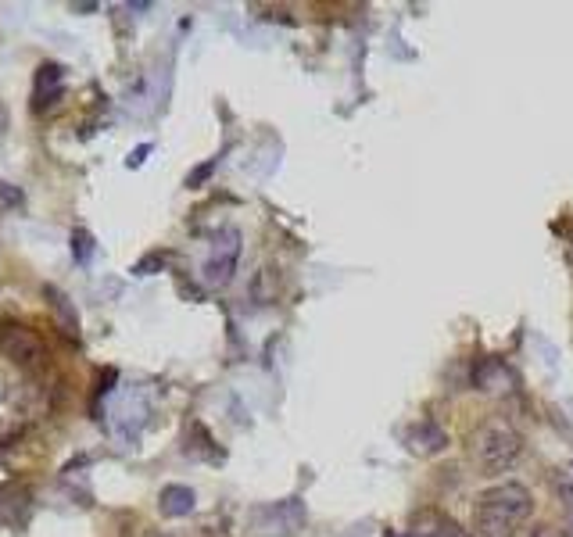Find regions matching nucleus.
Instances as JSON below:
<instances>
[{
    "label": "nucleus",
    "mask_w": 573,
    "mask_h": 537,
    "mask_svg": "<svg viewBox=\"0 0 573 537\" xmlns=\"http://www.w3.org/2000/svg\"><path fill=\"white\" fill-rule=\"evenodd\" d=\"M566 537H573V498L566 502Z\"/></svg>",
    "instance_id": "nucleus-12"
},
{
    "label": "nucleus",
    "mask_w": 573,
    "mask_h": 537,
    "mask_svg": "<svg viewBox=\"0 0 573 537\" xmlns=\"http://www.w3.org/2000/svg\"><path fill=\"white\" fill-rule=\"evenodd\" d=\"M470 455L484 477H505L523 455V434L505 416H491L473 430Z\"/></svg>",
    "instance_id": "nucleus-2"
},
{
    "label": "nucleus",
    "mask_w": 573,
    "mask_h": 537,
    "mask_svg": "<svg viewBox=\"0 0 573 537\" xmlns=\"http://www.w3.org/2000/svg\"><path fill=\"white\" fill-rule=\"evenodd\" d=\"M531 537H566V530H556V527H538Z\"/></svg>",
    "instance_id": "nucleus-11"
},
{
    "label": "nucleus",
    "mask_w": 573,
    "mask_h": 537,
    "mask_svg": "<svg viewBox=\"0 0 573 537\" xmlns=\"http://www.w3.org/2000/svg\"><path fill=\"white\" fill-rule=\"evenodd\" d=\"M197 505V495H194V487L187 484H169L158 495V512H162L165 520H180V516H190Z\"/></svg>",
    "instance_id": "nucleus-7"
},
{
    "label": "nucleus",
    "mask_w": 573,
    "mask_h": 537,
    "mask_svg": "<svg viewBox=\"0 0 573 537\" xmlns=\"http://www.w3.org/2000/svg\"><path fill=\"white\" fill-rule=\"evenodd\" d=\"M409 537H462L459 523L441 516V512H416L412 516V534Z\"/></svg>",
    "instance_id": "nucleus-8"
},
{
    "label": "nucleus",
    "mask_w": 573,
    "mask_h": 537,
    "mask_svg": "<svg viewBox=\"0 0 573 537\" xmlns=\"http://www.w3.org/2000/svg\"><path fill=\"white\" fill-rule=\"evenodd\" d=\"M237 262H240V233L237 230L215 233L212 248H208V258H205L208 287H226L230 276L237 273Z\"/></svg>",
    "instance_id": "nucleus-4"
},
{
    "label": "nucleus",
    "mask_w": 573,
    "mask_h": 537,
    "mask_svg": "<svg viewBox=\"0 0 573 537\" xmlns=\"http://www.w3.org/2000/svg\"><path fill=\"white\" fill-rule=\"evenodd\" d=\"M26 416V398H22V387L11 384L8 376L0 373V441L15 434V427Z\"/></svg>",
    "instance_id": "nucleus-6"
},
{
    "label": "nucleus",
    "mask_w": 573,
    "mask_h": 537,
    "mask_svg": "<svg viewBox=\"0 0 573 537\" xmlns=\"http://www.w3.org/2000/svg\"><path fill=\"white\" fill-rule=\"evenodd\" d=\"M402 537H405V534H402Z\"/></svg>",
    "instance_id": "nucleus-13"
},
{
    "label": "nucleus",
    "mask_w": 573,
    "mask_h": 537,
    "mask_svg": "<svg viewBox=\"0 0 573 537\" xmlns=\"http://www.w3.org/2000/svg\"><path fill=\"white\" fill-rule=\"evenodd\" d=\"M0 351L8 358L11 366L22 369V373H43L51 366V344L26 319H4L0 323Z\"/></svg>",
    "instance_id": "nucleus-3"
},
{
    "label": "nucleus",
    "mask_w": 573,
    "mask_h": 537,
    "mask_svg": "<svg viewBox=\"0 0 573 537\" xmlns=\"http://www.w3.org/2000/svg\"><path fill=\"white\" fill-rule=\"evenodd\" d=\"M534 516V495L516 480L491 484L480 491L473 505V520H477L480 537H520L523 527Z\"/></svg>",
    "instance_id": "nucleus-1"
},
{
    "label": "nucleus",
    "mask_w": 573,
    "mask_h": 537,
    "mask_svg": "<svg viewBox=\"0 0 573 537\" xmlns=\"http://www.w3.org/2000/svg\"><path fill=\"white\" fill-rule=\"evenodd\" d=\"M65 94V65L43 61L33 76V111H51Z\"/></svg>",
    "instance_id": "nucleus-5"
},
{
    "label": "nucleus",
    "mask_w": 573,
    "mask_h": 537,
    "mask_svg": "<svg viewBox=\"0 0 573 537\" xmlns=\"http://www.w3.org/2000/svg\"><path fill=\"white\" fill-rule=\"evenodd\" d=\"M8 129H11V115H8V108L0 104V140L8 137Z\"/></svg>",
    "instance_id": "nucleus-10"
},
{
    "label": "nucleus",
    "mask_w": 573,
    "mask_h": 537,
    "mask_svg": "<svg viewBox=\"0 0 573 537\" xmlns=\"http://www.w3.org/2000/svg\"><path fill=\"white\" fill-rule=\"evenodd\" d=\"M445 444H448L445 430L437 427V423H430V419H423L420 427L409 430V452H416V455H437Z\"/></svg>",
    "instance_id": "nucleus-9"
}]
</instances>
